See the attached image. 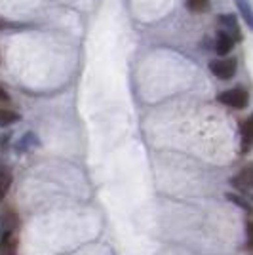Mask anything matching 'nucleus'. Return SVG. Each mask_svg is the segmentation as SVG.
<instances>
[{
	"mask_svg": "<svg viewBox=\"0 0 253 255\" xmlns=\"http://www.w3.org/2000/svg\"><path fill=\"white\" fill-rule=\"evenodd\" d=\"M219 25L223 27V31L229 32V34L234 36L236 40H240V38H242V31H240L238 19H236L232 13H223V15H219Z\"/></svg>",
	"mask_w": 253,
	"mask_h": 255,
	"instance_id": "nucleus-4",
	"label": "nucleus"
},
{
	"mask_svg": "<svg viewBox=\"0 0 253 255\" xmlns=\"http://www.w3.org/2000/svg\"><path fill=\"white\" fill-rule=\"evenodd\" d=\"M10 135H0V150H4V147H8Z\"/></svg>",
	"mask_w": 253,
	"mask_h": 255,
	"instance_id": "nucleus-16",
	"label": "nucleus"
},
{
	"mask_svg": "<svg viewBox=\"0 0 253 255\" xmlns=\"http://www.w3.org/2000/svg\"><path fill=\"white\" fill-rule=\"evenodd\" d=\"M210 71L211 75L221 80H231L236 73V63L232 59H213L210 61Z\"/></svg>",
	"mask_w": 253,
	"mask_h": 255,
	"instance_id": "nucleus-2",
	"label": "nucleus"
},
{
	"mask_svg": "<svg viewBox=\"0 0 253 255\" xmlns=\"http://www.w3.org/2000/svg\"><path fill=\"white\" fill-rule=\"evenodd\" d=\"M240 133H242V152H248L253 149V117L246 118L240 126Z\"/></svg>",
	"mask_w": 253,
	"mask_h": 255,
	"instance_id": "nucleus-6",
	"label": "nucleus"
},
{
	"mask_svg": "<svg viewBox=\"0 0 253 255\" xmlns=\"http://www.w3.org/2000/svg\"><path fill=\"white\" fill-rule=\"evenodd\" d=\"M246 233H248V248H252L253 250V221L248 223V229H246Z\"/></svg>",
	"mask_w": 253,
	"mask_h": 255,
	"instance_id": "nucleus-15",
	"label": "nucleus"
},
{
	"mask_svg": "<svg viewBox=\"0 0 253 255\" xmlns=\"http://www.w3.org/2000/svg\"><path fill=\"white\" fill-rule=\"evenodd\" d=\"M10 185H11V173L4 166H0V200L8 194Z\"/></svg>",
	"mask_w": 253,
	"mask_h": 255,
	"instance_id": "nucleus-11",
	"label": "nucleus"
},
{
	"mask_svg": "<svg viewBox=\"0 0 253 255\" xmlns=\"http://www.w3.org/2000/svg\"><path fill=\"white\" fill-rule=\"evenodd\" d=\"M232 46H234V40H232V36L229 32L221 31L217 34V38H215V52L219 53V55H227V53H231Z\"/></svg>",
	"mask_w": 253,
	"mask_h": 255,
	"instance_id": "nucleus-8",
	"label": "nucleus"
},
{
	"mask_svg": "<svg viewBox=\"0 0 253 255\" xmlns=\"http://www.w3.org/2000/svg\"><path fill=\"white\" fill-rule=\"evenodd\" d=\"M227 200L229 202H232L234 206H238L240 210H244V212L252 213L253 212V206L250 200H246L242 194H234V192H227Z\"/></svg>",
	"mask_w": 253,
	"mask_h": 255,
	"instance_id": "nucleus-10",
	"label": "nucleus"
},
{
	"mask_svg": "<svg viewBox=\"0 0 253 255\" xmlns=\"http://www.w3.org/2000/svg\"><path fill=\"white\" fill-rule=\"evenodd\" d=\"M0 255H17V238L13 233L0 236Z\"/></svg>",
	"mask_w": 253,
	"mask_h": 255,
	"instance_id": "nucleus-7",
	"label": "nucleus"
},
{
	"mask_svg": "<svg viewBox=\"0 0 253 255\" xmlns=\"http://www.w3.org/2000/svg\"><path fill=\"white\" fill-rule=\"evenodd\" d=\"M4 101H10V96L2 90V86H0V103H4Z\"/></svg>",
	"mask_w": 253,
	"mask_h": 255,
	"instance_id": "nucleus-17",
	"label": "nucleus"
},
{
	"mask_svg": "<svg viewBox=\"0 0 253 255\" xmlns=\"http://www.w3.org/2000/svg\"><path fill=\"white\" fill-rule=\"evenodd\" d=\"M231 183L238 189H244V191H252L253 189V162L246 164L242 168V171L236 175V177H231Z\"/></svg>",
	"mask_w": 253,
	"mask_h": 255,
	"instance_id": "nucleus-3",
	"label": "nucleus"
},
{
	"mask_svg": "<svg viewBox=\"0 0 253 255\" xmlns=\"http://www.w3.org/2000/svg\"><path fill=\"white\" fill-rule=\"evenodd\" d=\"M252 202H253V196H252Z\"/></svg>",
	"mask_w": 253,
	"mask_h": 255,
	"instance_id": "nucleus-18",
	"label": "nucleus"
},
{
	"mask_svg": "<svg viewBox=\"0 0 253 255\" xmlns=\"http://www.w3.org/2000/svg\"><path fill=\"white\" fill-rule=\"evenodd\" d=\"M19 227V219L13 212H2L0 213V236L13 233Z\"/></svg>",
	"mask_w": 253,
	"mask_h": 255,
	"instance_id": "nucleus-5",
	"label": "nucleus"
},
{
	"mask_svg": "<svg viewBox=\"0 0 253 255\" xmlns=\"http://www.w3.org/2000/svg\"><path fill=\"white\" fill-rule=\"evenodd\" d=\"M19 120V115L11 109H0V126H10Z\"/></svg>",
	"mask_w": 253,
	"mask_h": 255,
	"instance_id": "nucleus-13",
	"label": "nucleus"
},
{
	"mask_svg": "<svg viewBox=\"0 0 253 255\" xmlns=\"http://www.w3.org/2000/svg\"><path fill=\"white\" fill-rule=\"evenodd\" d=\"M219 101L223 105L231 107V109H246L248 107V94L244 92L242 88H232V90H227L219 96Z\"/></svg>",
	"mask_w": 253,
	"mask_h": 255,
	"instance_id": "nucleus-1",
	"label": "nucleus"
},
{
	"mask_svg": "<svg viewBox=\"0 0 253 255\" xmlns=\"http://www.w3.org/2000/svg\"><path fill=\"white\" fill-rule=\"evenodd\" d=\"M34 145H38V137H36L34 133H25L21 141L17 143L15 150H17V152H25V150H29L31 147H34Z\"/></svg>",
	"mask_w": 253,
	"mask_h": 255,
	"instance_id": "nucleus-12",
	"label": "nucleus"
},
{
	"mask_svg": "<svg viewBox=\"0 0 253 255\" xmlns=\"http://www.w3.org/2000/svg\"><path fill=\"white\" fill-rule=\"evenodd\" d=\"M187 8L194 13H200L210 8V0H187Z\"/></svg>",
	"mask_w": 253,
	"mask_h": 255,
	"instance_id": "nucleus-14",
	"label": "nucleus"
},
{
	"mask_svg": "<svg viewBox=\"0 0 253 255\" xmlns=\"http://www.w3.org/2000/svg\"><path fill=\"white\" fill-rule=\"evenodd\" d=\"M236 2V6H238V11H240V15L244 17V21L246 25L253 29V10L252 6H250V2L248 0H234Z\"/></svg>",
	"mask_w": 253,
	"mask_h": 255,
	"instance_id": "nucleus-9",
	"label": "nucleus"
}]
</instances>
